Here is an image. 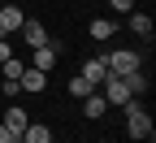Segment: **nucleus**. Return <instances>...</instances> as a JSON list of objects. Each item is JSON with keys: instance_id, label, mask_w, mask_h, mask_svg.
I'll use <instances>...</instances> for the list:
<instances>
[{"instance_id": "obj_19", "label": "nucleus", "mask_w": 156, "mask_h": 143, "mask_svg": "<svg viewBox=\"0 0 156 143\" xmlns=\"http://www.w3.org/2000/svg\"><path fill=\"white\" fill-rule=\"evenodd\" d=\"M13 143H26V139H22V134H17V139H13Z\"/></svg>"}, {"instance_id": "obj_13", "label": "nucleus", "mask_w": 156, "mask_h": 143, "mask_svg": "<svg viewBox=\"0 0 156 143\" xmlns=\"http://www.w3.org/2000/svg\"><path fill=\"white\" fill-rule=\"evenodd\" d=\"M22 61H17V56H9V61H0V74H5V83H17V78H22Z\"/></svg>"}, {"instance_id": "obj_2", "label": "nucleus", "mask_w": 156, "mask_h": 143, "mask_svg": "<svg viewBox=\"0 0 156 143\" xmlns=\"http://www.w3.org/2000/svg\"><path fill=\"white\" fill-rule=\"evenodd\" d=\"M100 56H104L108 74H117V78H126V74H134V70H143V61H139V52H134V48H113V52H100Z\"/></svg>"}, {"instance_id": "obj_1", "label": "nucleus", "mask_w": 156, "mask_h": 143, "mask_svg": "<svg viewBox=\"0 0 156 143\" xmlns=\"http://www.w3.org/2000/svg\"><path fill=\"white\" fill-rule=\"evenodd\" d=\"M126 134L130 139H139V143H147L152 139V113H147V104H139V95L134 100H126Z\"/></svg>"}, {"instance_id": "obj_17", "label": "nucleus", "mask_w": 156, "mask_h": 143, "mask_svg": "<svg viewBox=\"0 0 156 143\" xmlns=\"http://www.w3.org/2000/svg\"><path fill=\"white\" fill-rule=\"evenodd\" d=\"M13 139H17V134H13V130L5 126V121H0V143H13Z\"/></svg>"}, {"instance_id": "obj_14", "label": "nucleus", "mask_w": 156, "mask_h": 143, "mask_svg": "<svg viewBox=\"0 0 156 143\" xmlns=\"http://www.w3.org/2000/svg\"><path fill=\"white\" fill-rule=\"evenodd\" d=\"M91 91H95V87L87 83V78H83V74H74V78H69V95H74V100H87Z\"/></svg>"}, {"instance_id": "obj_9", "label": "nucleus", "mask_w": 156, "mask_h": 143, "mask_svg": "<svg viewBox=\"0 0 156 143\" xmlns=\"http://www.w3.org/2000/svg\"><path fill=\"white\" fill-rule=\"evenodd\" d=\"M5 126H9L13 134H22V130L30 126V117H26V109H22V104H5Z\"/></svg>"}, {"instance_id": "obj_5", "label": "nucleus", "mask_w": 156, "mask_h": 143, "mask_svg": "<svg viewBox=\"0 0 156 143\" xmlns=\"http://www.w3.org/2000/svg\"><path fill=\"white\" fill-rule=\"evenodd\" d=\"M17 87H22V95H39V91L48 87V74H44V70H30V65H26V70H22V78H17Z\"/></svg>"}, {"instance_id": "obj_10", "label": "nucleus", "mask_w": 156, "mask_h": 143, "mask_svg": "<svg viewBox=\"0 0 156 143\" xmlns=\"http://www.w3.org/2000/svg\"><path fill=\"white\" fill-rule=\"evenodd\" d=\"M87 30H91V39H95V44H108V39L117 35V22H108V17H95Z\"/></svg>"}, {"instance_id": "obj_20", "label": "nucleus", "mask_w": 156, "mask_h": 143, "mask_svg": "<svg viewBox=\"0 0 156 143\" xmlns=\"http://www.w3.org/2000/svg\"><path fill=\"white\" fill-rule=\"evenodd\" d=\"M147 143H152V139H147Z\"/></svg>"}, {"instance_id": "obj_15", "label": "nucleus", "mask_w": 156, "mask_h": 143, "mask_svg": "<svg viewBox=\"0 0 156 143\" xmlns=\"http://www.w3.org/2000/svg\"><path fill=\"white\" fill-rule=\"evenodd\" d=\"M126 87H130V95H143V91H147V74H143V70L126 74Z\"/></svg>"}, {"instance_id": "obj_8", "label": "nucleus", "mask_w": 156, "mask_h": 143, "mask_svg": "<svg viewBox=\"0 0 156 143\" xmlns=\"http://www.w3.org/2000/svg\"><path fill=\"white\" fill-rule=\"evenodd\" d=\"M22 39H26L30 48H44L48 39H52V35L44 30V22H35V17H26V22H22Z\"/></svg>"}, {"instance_id": "obj_11", "label": "nucleus", "mask_w": 156, "mask_h": 143, "mask_svg": "<svg viewBox=\"0 0 156 143\" xmlns=\"http://www.w3.org/2000/svg\"><path fill=\"white\" fill-rule=\"evenodd\" d=\"M22 139L26 143H52V126L48 121H30V126L22 130Z\"/></svg>"}, {"instance_id": "obj_18", "label": "nucleus", "mask_w": 156, "mask_h": 143, "mask_svg": "<svg viewBox=\"0 0 156 143\" xmlns=\"http://www.w3.org/2000/svg\"><path fill=\"white\" fill-rule=\"evenodd\" d=\"M13 56V48H9V39H0V61H9Z\"/></svg>"}, {"instance_id": "obj_4", "label": "nucleus", "mask_w": 156, "mask_h": 143, "mask_svg": "<svg viewBox=\"0 0 156 143\" xmlns=\"http://www.w3.org/2000/svg\"><path fill=\"white\" fill-rule=\"evenodd\" d=\"M22 22H26V13L17 9V5H5V9H0V39L17 35V30H22Z\"/></svg>"}, {"instance_id": "obj_12", "label": "nucleus", "mask_w": 156, "mask_h": 143, "mask_svg": "<svg viewBox=\"0 0 156 143\" xmlns=\"http://www.w3.org/2000/svg\"><path fill=\"white\" fill-rule=\"evenodd\" d=\"M126 26L139 35V39H152V17H147V13H130V17H126Z\"/></svg>"}, {"instance_id": "obj_6", "label": "nucleus", "mask_w": 156, "mask_h": 143, "mask_svg": "<svg viewBox=\"0 0 156 143\" xmlns=\"http://www.w3.org/2000/svg\"><path fill=\"white\" fill-rule=\"evenodd\" d=\"M78 74H83V78H87L91 87H100L104 78H108V65H104V56H87V61H83V70H78Z\"/></svg>"}, {"instance_id": "obj_16", "label": "nucleus", "mask_w": 156, "mask_h": 143, "mask_svg": "<svg viewBox=\"0 0 156 143\" xmlns=\"http://www.w3.org/2000/svg\"><path fill=\"white\" fill-rule=\"evenodd\" d=\"M113 13H134V0H108Z\"/></svg>"}, {"instance_id": "obj_3", "label": "nucleus", "mask_w": 156, "mask_h": 143, "mask_svg": "<svg viewBox=\"0 0 156 143\" xmlns=\"http://www.w3.org/2000/svg\"><path fill=\"white\" fill-rule=\"evenodd\" d=\"M61 48H65L61 39H48L44 48H35V61H30V70H44V74H48V70L56 65V56H61Z\"/></svg>"}, {"instance_id": "obj_7", "label": "nucleus", "mask_w": 156, "mask_h": 143, "mask_svg": "<svg viewBox=\"0 0 156 143\" xmlns=\"http://www.w3.org/2000/svg\"><path fill=\"white\" fill-rule=\"evenodd\" d=\"M78 104H83V117H91V121H100V117L108 113V100L100 95V87H95V91H91L87 100H78Z\"/></svg>"}]
</instances>
